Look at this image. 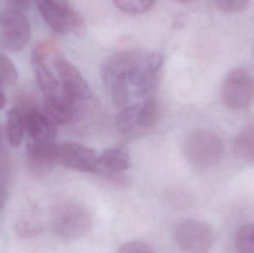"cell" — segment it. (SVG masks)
Instances as JSON below:
<instances>
[{"label": "cell", "mask_w": 254, "mask_h": 253, "mask_svg": "<svg viewBox=\"0 0 254 253\" xmlns=\"http://www.w3.org/2000/svg\"><path fill=\"white\" fill-rule=\"evenodd\" d=\"M162 65V56L155 52H120L104 62L101 77L108 92L122 88L146 98L156 87Z\"/></svg>", "instance_id": "obj_1"}, {"label": "cell", "mask_w": 254, "mask_h": 253, "mask_svg": "<svg viewBox=\"0 0 254 253\" xmlns=\"http://www.w3.org/2000/svg\"><path fill=\"white\" fill-rule=\"evenodd\" d=\"M92 222L89 209L78 202H61L52 212L54 233L64 240H74L84 236L90 229Z\"/></svg>", "instance_id": "obj_2"}, {"label": "cell", "mask_w": 254, "mask_h": 253, "mask_svg": "<svg viewBox=\"0 0 254 253\" xmlns=\"http://www.w3.org/2000/svg\"><path fill=\"white\" fill-rule=\"evenodd\" d=\"M223 153L222 139L207 129L192 132L185 144L187 159L191 165L199 169H208L217 164Z\"/></svg>", "instance_id": "obj_3"}, {"label": "cell", "mask_w": 254, "mask_h": 253, "mask_svg": "<svg viewBox=\"0 0 254 253\" xmlns=\"http://www.w3.org/2000/svg\"><path fill=\"white\" fill-rule=\"evenodd\" d=\"M37 7L45 22L61 34H81L84 21L66 0H37Z\"/></svg>", "instance_id": "obj_4"}, {"label": "cell", "mask_w": 254, "mask_h": 253, "mask_svg": "<svg viewBox=\"0 0 254 253\" xmlns=\"http://www.w3.org/2000/svg\"><path fill=\"white\" fill-rule=\"evenodd\" d=\"M31 37V25L20 9H5L0 13V47L9 52L25 48Z\"/></svg>", "instance_id": "obj_5"}, {"label": "cell", "mask_w": 254, "mask_h": 253, "mask_svg": "<svg viewBox=\"0 0 254 253\" xmlns=\"http://www.w3.org/2000/svg\"><path fill=\"white\" fill-rule=\"evenodd\" d=\"M175 240L178 246L185 252H209L214 242L213 229L199 220H186L181 223L175 231Z\"/></svg>", "instance_id": "obj_6"}, {"label": "cell", "mask_w": 254, "mask_h": 253, "mask_svg": "<svg viewBox=\"0 0 254 253\" xmlns=\"http://www.w3.org/2000/svg\"><path fill=\"white\" fill-rule=\"evenodd\" d=\"M254 80L247 71L235 68L230 71L224 82L222 101L230 109L240 110L253 101Z\"/></svg>", "instance_id": "obj_7"}, {"label": "cell", "mask_w": 254, "mask_h": 253, "mask_svg": "<svg viewBox=\"0 0 254 253\" xmlns=\"http://www.w3.org/2000/svg\"><path fill=\"white\" fill-rule=\"evenodd\" d=\"M54 65L61 81L63 94L67 101L78 105L90 99L92 94L87 83L69 61L64 56H58Z\"/></svg>", "instance_id": "obj_8"}, {"label": "cell", "mask_w": 254, "mask_h": 253, "mask_svg": "<svg viewBox=\"0 0 254 253\" xmlns=\"http://www.w3.org/2000/svg\"><path fill=\"white\" fill-rule=\"evenodd\" d=\"M99 154L93 149L75 144L58 145V162L64 167L83 172L99 171Z\"/></svg>", "instance_id": "obj_9"}, {"label": "cell", "mask_w": 254, "mask_h": 253, "mask_svg": "<svg viewBox=\"0 0 254 253\" xmlns=\"http://www.w3.org/2000/svg\"><path fill=\"white\" fill-rule=\"evenodd\" d=\"M58 145L54 141H28L27 158L31 172L43 175L50 172L58 162Z\"/></svg>", "instance_id": "obj_10"}, {"label": "cell", "mask_w": 254, "mask_h": 253, "mask_svg": "<svg viewBox=\"0 0 254 253\" xmlns=\"http://www.w3.org/2000/svg\"><path fill=\"white\" fill-rule=\"evenodd\" d=\"M19 109L24 114L25 132L28 135V141L35 142L55 141L57 126L43 112H40L36 107Z\"/></svg>", "instance_id": "obj_11"}, {"label": "cell", "mask_w": 254, "mask_h": 253, "mask_svg": "<svg viewBox=\"0 0 254 253\" xmlns=\"http://www.w3.org/2000/svg\"><path fill=\"white\" fill-rule=\"evenodd\" d=\"M131 166V158L126 150L119 147L107 149L99 157V171L109 175L125 172Z\"/></svg>", "instance_id": "obj_12"}, {"label": "cell", "mask_w": 254, "mask_h": 253, "mask_svg": "<svg viewBox=\"0 0 254 253\" xmlns=\"http://www.w3.org/2000/svg\"><path fill=\"white\" fill-rule=\"evenodd\" d=\"M39 87L46 98H64L62 86L59 78L52 72L46 62L34 64Z\"/></svg>", "instance_id": "obj_13"}, {"label": "cell", "mask_w": 254, "mask_h": 253, "mask_svg": "<svg viewBox=\"0 0 254 253\" xmlns=\"http://www.w3.org/2000/svg\"><path fill=\"white\" fill-rule=\"evenodd\" d=\"M6 132L10 146L16 148L22 144L25 132V120L23 113L16 106L7 112Z\"/></svg>", "instance_id": "obj_14"}, {"label": "cell", "mask_w": 254, "mask_h": 253, "mask_svg": "<svg viewBox=\"0 0 254 253\" xmlns=\"http://www.w3.org/2000/svg\"><path fill=\"white\" fill-rule=\"evenodd\" d=\"M234 152L239 157L249 162H254V126L245 128L236 137Z\"/></svg>", "instance_id": "obj_15"}, {"label": "cell", "mask_w": 254, "mask_h": 253, "mask_svg": "<svg viewBox=\"0 0 254 253\" xmlns=\"http://www.w3.org/2000/svg\"><path fill=\"white\" fill-rule=\"evenodd\" d=\"M159 105L155 98L149 96L140 105L137 114V124L143 128L155 126L159 117Z\"/></svg>", "instance_id": "obj_16"}, {"label": "cell", "mask_w": 254, "mask_h": 253, "mask_svg": "<svg viewBox=\"0 0 254 253\" xmlns=\"http://www.w3.org/2000/svg\"><path fill=\"white\" fill-rule=\"evenodd\" d=\"M139 108V104H129L121 109L116 119V127L121 133H128L137 124Z\"/></svg>", "instance_id": "obj_17"}, {"label": "cell", "mask_w": 254, "mask_h": 253, "mask_svg": "<svg viewBox=\"0 0 254 253\" xmlns=\"http://www.w3.org/2000/svg\"><path fill=\"white\" fill-rule=\"evenodd\" d=\"M235 246L239 253H254V224H246L239 230Z\"/></svg>", "instance_id": "obj_18"}, {"label": "cell", "mask_w": 254, "mask_h": 253, "mask_svg": "<svg viewBox=\"0 0 254 253\" xmlns=\"http://www.w3.org/2000/svg\"><path fill=\"white\" fill-rule=\"evenodd\" d=\"M116 7L128 14L137 15L149 11L155 0H113Z\"/></svg>", "instance_id": "obj_19"}, {"label": "cell", "mask_w": 254, "mask_h": 253, "mask_svg": "<svg viewBox=\"0 0 254 253\" xmlns=\"http://www.w3.org/2000/svg\"><path fill=\"white\" fill-rule=\"evenodd\" d=\"M17 80V70L14 64L7 55L0 52V83L2 86H14Z\"/></svg>", "instance_id": "obj_20"}, {"label": "cell", "mask_w": 254, "mask_h": 253, "mask_svg": "<svg viewBox=\"0 0 254 253\" xmlns=\"http://www.w3.org/2000/svg\"><path fill=\"white\" fill-rule=\"evenodd\" d=\"M58 44L55 40H46L40 42L34 47L33 51L34 63L46 62L54 53H56Z\"/></svg>", "instance_id": "obj_21"}, {"label": "cell", "mask_w": 254, "mask_h": 253, "mask_svg": "<svg viewBox=\"0 0 254 253\" xmlns=\"http://www.w3.org/2000/svg\"><path fill=\"white\" fill-rule=\"evenodd\" d=\"M16 233L19 237L29 239L40 236L43 231V227L41 224L35 221L23 220L16 224Z\"/></svg>", "instance_id": "obj_22"}, {"label": "cell", "mask_w": 254, "mask_h": 253, "mask_svg": "<svg viewBox=\"0 0 254 253\" xmlns=\"http://www.w3.org/2000/svg\"><path fill=\"white\" fill-rule=\"evenodd\" d=\"M216 8L223 13H235L247 7L250 0H212Z\"/></svg>", "instance_id": "obj_23"}, {"label": "cell", "mask_w": 254, "mask_h": 253, "mask_svg": "<svg viewBox=\"0 0 254 253\" xmlns=\"http://www.w3.org/2000/svg\"><path fill=\"white\" fill-rule=\"evenodd\" d=\"M120 253H149L153 252L152 247L143 241H130L121 245Z\"/></svg>", "instance_id": "obj_24"}, {"label": "cell", "mask_w": 254, "mask_h": 253, "mask_svg": "<svg viewBox=\"0 0 254 253\" xmlns=\"http://www.w3.org/2000/svg\"><path fill=\"white\" fill-rule=\"evenodd\" d=\"M167 200L171 206H174L176 209H182L183 206H188L189 204V198L187 196V193L176 189L169 192Z\"/></svg>", "instance_id": "obj_25"}, {"label": "cell", "mask_w": 254, "mask_h": 253, "mask_svg": "<svg viewBox=\"0 0 254 253\" xmlns=\"http://www.w3.org/2000/svg\"><path fill=\"white\" fill-rule=\"evenodd\" d=\"M29 0H13L15 4L18 9L23 8V7H27Z\"/></svg>", "instance_id": "obj_26"}, {"label": "cell", "mask_w": 254, "mask_h": 253, "mask_svg": "<svg viewBox=\"0 0 254 253\" xmlns=\"http://www.w3.org/2000/svg\"><path fill=\"white\" fill-rule=\"evenodd\" d=\"M6 98L2 90L0 91V110L3 109L5 106Z\"/></svg>", "instance_id": "obj_27"}, {"label": "cell", "mask_w": 254, "mask_h": 253, "mask_svg": "<svg viewBox=\"0 0 254 253\" xmlns=\"http://www.w3.org/2000/svg\"><path fill=\"white\" fill-rule=\"evenodd\" d=\"M174 1H178L180 3H187L190 2V1H192V0H174Z\"/></svg>", "instance_id": "obj_28"}, {"label": "cell", "mask_w": 254, "mask_h": 253, "mask_svg": "<svg viewBox=\"0 0 254 253\" xmlns=\"http://www.w3.org/2000/svg\"><path fill=\"white\" fill-rule=\"evenodd\" d=\"M1 129H0V144H1Z\"/></svg>", "instance_id": "obj_29"}, {"label": "cell", "mask_w": 254, "mask_h": 253, "mask_svg": "<svg viewBox=\"0 0 254 253\" xmlns=\"http://www.w3.org/2000/svg\"><path fill=\"white\" fill-rule=\"evenodd\" d=\"M1 87H2V85L0 83V91L2 90V89H1Z\"/></svg>", "instance_id": "obj_30"}, {"label": "cell", "mask_w": 254, "mask_h": 253, "mask_svg": "<svg viewBox=\"0 0 254 253\" xmlns=\"http://www.w3.org/2000/svg\"><path fill=\"white\" fill-rule=\"evenodd\" d=\"M0 209H1V208H0Z\"/></svg>", "instance_id": "obj_31"}]
</instances>
